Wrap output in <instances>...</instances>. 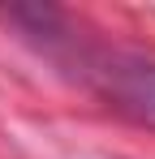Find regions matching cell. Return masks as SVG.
<instances>
[{
    "label": "cell",
    "mask_w": 155,
    "mask_h": 159,
    "mask_svg": "<svg viewBox=\"0 0 155 159\" xmlns=\"http://www.w3.org/2000/svg\"><path fill=\"white\" fill-rule=\"evenodd\" d=\"M147 95H151V103H155V69L147 73Z\"/></svg>",
    "instance_id": "cell-1"
}]
</instances>
